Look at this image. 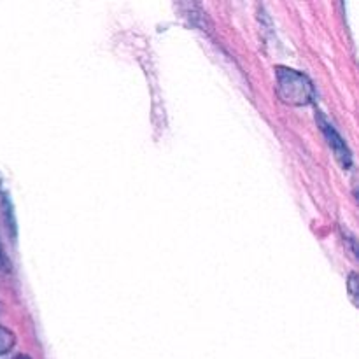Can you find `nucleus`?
I'll use <instances>...</instances> for the list:
<instances>
[{
	"instance_id": "7ed1b4c3",
	"label": "nucleus",
	"mask_w": 359,
	"mask_h": 359,
	"mask_svg": "<svg viewBox=\"0 0 359 359\" xmlns=\"http://www.w3.org/2000/svg\"><path fill=\"white\" fill-rule=\"evenodd\" d=\"M14 342H16V339H14V333L11 332V330L0 326V356L9 353V351L14 347Z\"/></svg>"
},
{
	"instance_id": "f03ea898",
	"label": "nucleus",
	"mask_w": 359,
	"mask_h": 359,
	"mask_svg": "<svg viewBox=\"0 0 359 359\" xmlns=\"http://www.w3.org/2000/svg\"><path fill=\"white\" fill-rule=\"evenodd\" d=\"M321 123H323V130H325L326 137H328L330 146H332V149L335 151L339 161L344 165V167H349V165H351V153H349V149H347L346 144H344L342 137H340L339 133L335 132V128H333L330 123H326L323 118H321Z\"/></svg>"
},
{
	"instance_id": "f257e3e1",
	"label": "nucleus",
	"mask_w": 359,
	"mask_h": 359,
	"mask_svg": "<svg viewBox=\"0 0 359 359\" xmlns=\"http://www.w3.org/2000/svg\"><path fill=\"white\" fill-rule=\"evenodd\" d=\"M277 95L287 105H309L314 98V86L304 74L293 69H277Z\"/></svg>"
},
{
	"instance_id": "20e7f679",
	"label": "nucleus",
	"mask_w": 359,
	"mask_h": 359,
	"mask_svg": "<svg viewBox=\"0 0 359 359\" xmlns=\"http://www.w3.org/2000/svg\"><path fill=\"white\" fill-rule=\"evenodd\" d=\"M351 294H353V298H356L358 291H356V276H351Z\"/></svg>"
}]
</instances>
